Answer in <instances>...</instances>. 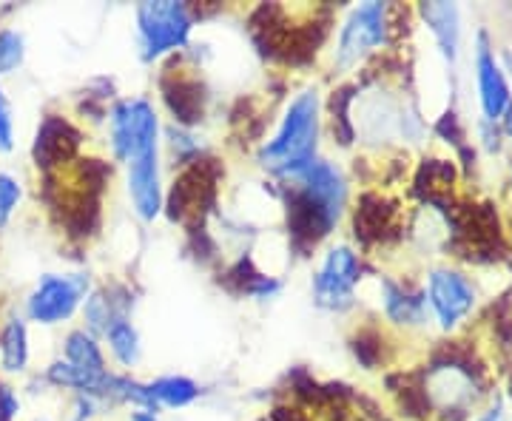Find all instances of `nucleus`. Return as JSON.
<instances>
[{"instance_id": "nucleus-1", "label": "nucleus", "mask_w": 512, "mask_h": 421, "mask_svg": "<svg viewBox=\"0 0 512 421\" xmlns=\"http://www.w3.org/2000/svg\"><path fill=\"white\" fill-rule=\"evenodd\" d=\"M348 202V180L339 165L313 160L305 171L291 177L288 228L293 239L316 245L339 225Z\"/></svg>"}, {"instance_id": "nucleus-2", "label": "nucleus", "mask_w": 512, "mask_h": 421, "mask_svg": "<svg viewBox=\"0 0 512 421\" xmlns=\"http://www.w3.org/2000/svg\"><path fill=\"white\" fill-rule=\"evenodd\" d=\"M319 134H322V94L316 86H308L293 94L274 137L259 148L256 160L268 174L291 180L316 160Z\"/></svg>"}, {"instance_id": "nucleus-3", "label": "nucleus", "mask_w": 512, "mask_h": 421, "mask_svg": "<svg viewBox=\"0 0 512 421\" xmlns=\"http://www.w3.org/2000/svg\"><path fill=\"white\" fill-rule=\"evenodd\" d=\"M390 40V6L387 3H362L350 9L342 20L333 49V69L350 72L356 69L370 52H376Z\"/></svg>"}, {"instance_id": "nucleus-4", "label": "nucleus", "mask_w": 512, "mask_h": 421, "mask_svg": "<svg viewBox=\"0 0 512 421\" xmlns=\"http://www.w3.org/2000/svg\"><path fill=\"white\" fill-rule=\"evenodd\" d=\"M137 35L146 60H160L177 49H183L194 29L191 9L185 3H140L137 6Z\"/></svg>"}, {"instance_id": "nucleus-5", "label": "nucleus", "mask_w": 512, "mask_h": 421, "mask_svg": "<svg viewBox=\"0 0 512 421\" xmlns=\"http://www.w3.org/2000/svg\"><path fill=\"white\" fill-rule=\"evenodd\" d=\"M362 282V259L350 245H333L325 251L313 274V299L325 311H348L356 302V288Z\"/></svg>"}, {"instance_id": "nucleus-6", "label": "nucleus", "mask_w": 512, "mask_h": 421, "mask_svg": "<svg viewBox=\"0 0 512 421\" xmlns=\"http://www.w3.org/2000/svg\"><path fill=\"white\" fill-rule=\"evenodd\" d=\"M424 302L433 311L441 330H456L476 311V282L458 268H433L424 282Z\"/></svg>"}, {"instance_id": "nucleus-7", "label": "nucleus", "mask_w": 512, "mask_h": 421, "mask_svg": "<svg viewBox=\"0 0 512 421\" xmlns=\"http://www.w3.org/2000/svg\"><path fill=\"white\" fill-rule=\"evenodd\" d=\"M89 293L92 291L86 274H46L40 276L35 291L29 293L26 313L37 325H60L72 319V313Z\"/></svg>"}, {"instance_id": "nucleus-8", "label": "nucleus", "mask_w": 512, "mask_h": 421, "mask_svg": "<svg viewBox=\"0 0 512 421\" xmlns=\"http://www.w3.org/2000/svg\"><path fill=\"white\" fill-rule=\"evenodd\" d=\"M126 185L131 205L140 220H157L163 211V180H160V137L148 140L126 163Z\"/></svg>"}, {"instance_id": "nucleus-9", "label": "nucleus", "mask_w": 512, "mask_h": 421, "mask_svg": "<svg viewBox=\"0 0 512 421\" xmlns=\"http://www.w3.org/2000/svg\"><path fill=\"white\" fill-rule=\"evenodd\" d=\"M473 69H476L478 103H481L484 123H501V117L507 114V109H510L512 103V89L504 66L498 63L493 46H490L487 32H478Z\"/></svg>"}, {"instance_id": "nucleus-10", "label": "nucleus", "mask_w": 512, "mask_h": 421, "mask_svg": "<svg viewBox=\"0 0 512 421\" xmlns=\"http://www.w3.org/2000/svg\"><path fill=\"white\" fill-rule=\"evenodd\" d=\"M379 288V308L387 316V322L402 325V328H416L427 322V302L424 291H410L402 282H393L387 276L376 279Z\"/></svg>"}, {"instance_id": "nucleus-11", "label": "nucleus", "mask_w": 512, "mask_h": 421, "mask_svg": "<svg viewBox=\"0 0 512 421\" xmlns=\"http://www.w3.org/2000/svg\"><path fill=\"white\" fill-rule=\"evenodd\" d=\"M421 18L436 37L441 55L450 63H456L458 46H461V15H458L456 3H424Z\"/></svg>"}, {"instance_id": "nucleus-12", "label": "nucleus", "mask_w": 512, "mask_h": 421, "mask_svg": "<svg viewBox=\"0 0 512 421\" xmlns=\"http://www.w3.org/2000/svg\"><path fill=\"white\" fill-rule=\"evenodd\" d=\"M74 146H77V131H74L66 120L49 117V120L43 123V129L37 131V143H35L37 165L49 168V165H57V163H63V160H69Z\"/></svg>"}, {"instance_id": "nucleus-13", "label": "nucleus", "mask_w": 512, "mask_h": 421, "mask_svg": "<svg viewBox=\"0 0 512 421\" xmlns=\"http://www.w3.org/2000/svg\"><path fill=\"white\" fill-rule=\"evenodd\" d=\"M63 353H66V362L77 367V370H83L86 376L103 379L109 373L103 350H100V345H97V339H94L92 333H86V330H72L66 336Z\"/></svg>"}, {"instance_id": "nucleus-14", "label": "nucleus", "mask_w": 512, "mask_h": 421, "mask_svg": "<svg viewBox=\"0 0 512 421\" xmlns=\"http://www.w3.org/2000/svg\"><path fill=\"white\" fill-rule=\"evenodd\" d=\"M148 393L157 407H188L200 399V385L188 376H160L148 382Z\"/></svg>"}, {"instance_id": "nucleus-15", "label": "nucleus", "mask_w": 512, "mask_h": 421, "mask_svg": "<svg viewBox=\"0 0 512 421\" xmlns=\"http://www.w3.org/2000/svg\"><path fill=\"white\" fill-rule=\"evenodd\" d=\"M29 362V333L23 319H9L0 333V365L9 373H20Z\"/></svg>"}, {"instance_id": "nucleus-16", "label": "nucleus", "mask_w": 512, "mask_h": 421, "mask_svg": "<svg viewBox=\"0 0 512 421\" xmlns=\"http://www.w3.org/2000/svg\"><path fill=\"white\" fill-rule=\"evenodd\" d=\"M106 342H109L111 356L123 367H134L140 362V333L131 325V319H117L109 330H106Z\"/></svg>"}, {"instance_id": "nucleus-17", "label": "nucleus", "mask_w": 512, "mask_h": 421, "mask_svg": "<svg viewBox=\"0 0 512 421\" xmlns=\"http://www.w3.org/2000/svg\"><path fill=\"white\" fill-rule=\"evenodd\" d=\"M26 57V43L23 35L15 29H3L0 32V74H9L18 69Z\"/></svg>"}, {"instance_id": "nucleus-18", "label": "nucleus", "mask_w": 512, "mask_h": 421, "mask_svg": "<svg viewBox=\"0 0 512 421\" xmlns=\"http://www.w3.org/2000/svg\"><path fill=\"white\" fill-rule=\"evenodd\" d=\"M18 202H20V183L12 177V174L0 171V228L9 222L12 214H15Z\"/></svg>"}, {"instance_id": "nucleus-19", "label": "nucleus", "mask_w": 512, "mask_h": 421, "mask_svg": "<svg viewBox=\"0 0 512 421\" xmlns=\"http://www.w3.org/2000/svg\"><path fill=\"white\" fill-rule=\"evenodd\" d=\"M12 146H15V117L6 94L0 89V151H12Z\"/></svg>"}, {"instance_id": "nucleus-20", "label": "nucleus", "mask_w": 512, "mask_h": 421, "mask_svg": "<svg viewBox=\"0 0 512 421\" xmlns=\"http://www.w3.org/2000/svg\"><path fill=\"white\" fill-rule=\"evenodd\" d=\"M128 421H157V413L154 410H134Z\"/></svg>"}, {"instance_id": "nucleus-21", "label": "nucleus", "mask_w": 512, "mask_h": 421, "mask_svg": "<svg viewBox=\"0 0 512 421\" xmlns=\"http://www.w3.org/2000/svg\"><path fill=\"white\" fill-rule=\"evenodd\" d=\"M510 393H512V382H510Z\"/></svg>"}]
</instances>
